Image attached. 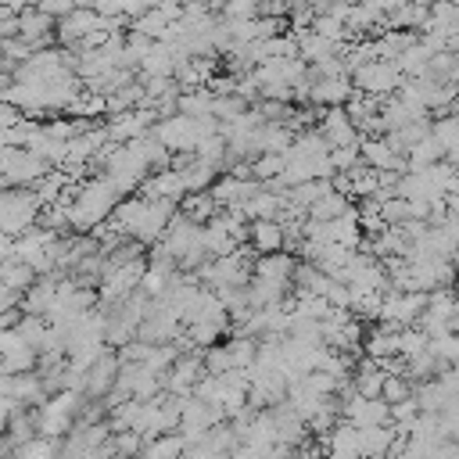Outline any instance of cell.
Here are the masks:
<instances>
[{"instance_id":"1","label":"cell","mask_w":459,"mask_h":459,"mask_svg":"<svg viewBox=\"0 0 459 459\" xmlns=\"http://www.w3.org/2000/svg\"><path fill=\"white\" fill-rule=\"evenodd\" d=\"M247 237H251V244H255L262 255L283 247V226H280L276 219H251V222H247Z\"/></svg>"},{"instance_id":"2","label":"cell","mask_w":459,"mask_h":459,"mask_svg":"<svg viewBox=\"0 0 459 459\" xmlns=\"http://www.w3.org/2000/svg\"><path fill=\"white\" fill-rule=\"evenodd\" d=\"M179 448H183V437H161V441L151 445L147 452H151V455H161V452H179Z\"/></svg>"}]
</instances>
